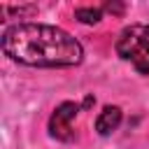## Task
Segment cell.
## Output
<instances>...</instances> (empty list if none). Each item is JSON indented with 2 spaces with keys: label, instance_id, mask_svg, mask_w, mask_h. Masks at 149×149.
Instances as JSON below:
<instances>
[{
  "label": "cell",
  "instance_id": "3",
  "mask_svg": "<svg viewBox=\"0 0 149 149\" xmlns=\"http://www.w3.org/2000/svg\"><path fill=\"white\" fill-rule=\"evenodd\" d=\"M79 114V105L74 102H61L51 119H49V133L56 137V140H63V142H70L74 137V128H72V121L77 119Z\"/></svg>",
  "mask_w": 149,
  "mask_h": 149
},
{
  "label": "cell",
  "instance_id": "1",
  "mask_svg": "<svg viewBox=\"0 0 149 149\" xmlns=\"http://www.w3.org/2000/svg\"><path fill=\"white\" fill-rule=\"evenodd\" d=\"M2 51L14 63L30 68H70L84 58L81 44L56 26L14 23L2 33Z\"/></svg>",
  "mask_w": 149,
  "mask_h": 149
},
{
  "label": "cell",
  "instance_id": "4",
  "mask_svg": "<svg viewBox=\"0 0 149 149\" xmlns=\"http://www.w3.org/2000/svg\"><path fill=\"white\" fill-rule=\"evenodd\" d=\"M119 123H121V109L107 105V107L98 114V119H95V130H98L100 135H109V133H114V130L119 128Z\"/></svg>",
  "mask_w": 149,
  "mask_h": 149
},
{
  "label": "cell",
  "instance_id": "5",
  "mask_svg": "<svg viewBox=\"0 0 149 149\" xmlns=\"http://www.w3.org/2000/svg\"><path fill=\"white\" fill-rule=\"evenodd\" d=\"M74 16H77L79 21H84V23H98L100 16H102V12H100V9H93V7H79V9L74 12Z\"/></svg>",
  "mask_w": 149,
  "mask_h": 149
},
{
  "label": "cell",
  "instance_id": "2",
  "mask_svg": "<svg viewBox=\"0 0 149 149\" xmlns=\"http://www.w3.org/2000/svg\"><path fill=\"white\" fill-rule=\"evenodd\" d=\"M121 61L130 63L140 74H149V26L133 23L123 28L114 44Z\"/></svg>",
  "mask_w": 149,
  "mask_h": 149
}]
</instances>
